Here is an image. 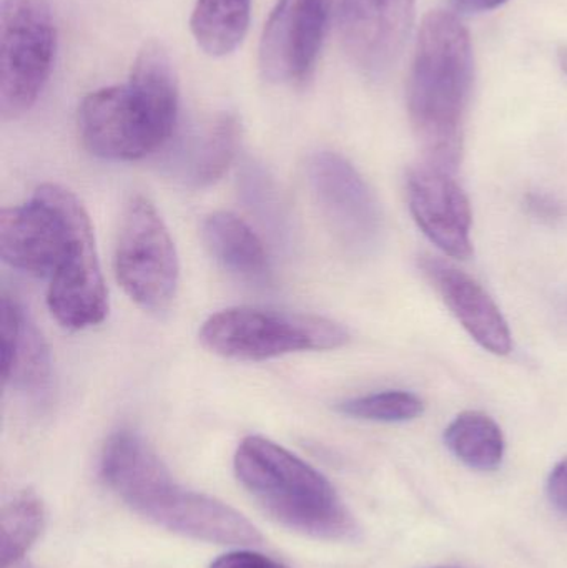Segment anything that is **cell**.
Segmentation results:
<instances>
[{"label": "cell", "instance_id": "obj_6", "mask_svg": "<svg viewBox=\"0 0 567 568\" xmlns=\"http://www.w3.org/2000/svg\"><path fill=\"white\" fill-rule=\"evenodd\" d=\"M342 324L318 314L230 307L212 314L200 329L206 349L235 361H265L305 351L345 346Z\"/></svg>", "mask_w": 567, "mask_h": 568}, {"label": "cell", "instance_id": "obj_9", "mask_svg": "<svg viewBox=\"0 0 567 568\" xmlns=\"http://www.w3.org/2000/svg\"><path fill=\"white\" fill-rule=\"evenodd\" d=\"M306 176L336 240L355 255L372 252L382 235V212L358 170L338 153L316 152L306 162Z\"/></svg>", "mask_w": 567, "mask_h": 568}, {"label": "cell", "instance_id": "obj_14", "mask_svg": "<svg viewBox=\"0 0 567 568\" xmlns=\"http://www.w3.org/2000/svg\"><path fill=\"white\" fill-rule=\"evenodd\" d=\"M3 386L40 393L50 379V354L42 334L20 304L3 293L0 313Z\"/></svg>", "mask_w": 567, "mask_h": 568}, {"label": "cell", "instance_id": "obj_18", "mask_svg": "<svg viewBox=\"0 0 567 568\" xmlns=\"http://www.w3.org/2000/svg\"><path fill=\"white\" fill-rule=\"evenodd\" d=\"M240 142V123L235 115L223 113L206 130L190 155L183 176L196 189L219 182L232 165Z\"/></svg>", "mask_w": 567, "mask_h": 568}, {"label": "cell", "instance_id": "obj_23", "mask_svg": "<svg viewBox=\"0 0 567 568\" xmlns=\"http://www.w3.org/2000/svg\"><path fill=\"white\" fill-rule=\"evenodd\" d=\"M548 496L553 506L567 516V457L556 464L548 477Z\"/></svg>", "mask_w": 567, "mask_h": 568}, {"label": "cell", "instance_id": "obj_4", "mask_svg": "<svg viewBox=\"0 0 567 568\" xmlns=\"http://www.w3.org/2000/svg\"><path fill=\"white\" fill-rule=\"evenodd\" d=\"M473 75L472 39L462 20L443 10L429 12L409 77L408 112L426 163L449 173L462 163Z\"/></svg>", "mask_w": 567, "mask_h": 568}, {"label": "cell", "instance_id": "obj_12", "mask_svg": "<svg viewBox=\"0 0 567 568\" xmlns=\"http://www.w3.org/2000/svg\"><path fill=\"white\" fill-rule=\"evenodd\" d=\"M415 19V0H342L340 32L358 69L379 77L395 65Z\"/></svg>", "mask_w": 567, "mask_h": 568}, {"label": "cell", "instance_id": "obj_22", "mask_svg": "<svg viewBox=\"0 0 567 568\" xmlns=\"http://www.w3.org/2000/svg\"><path fill=\"white\" fill-rule=\"evenodd\" d=\"M210 568H288L270 557L252 550H235V552L220 556Z\"/></svg>", "mask_w": 567, "mask_h": 568}, {"label": "cell", "instance_id": "obj_25", "mask_svg": "<svg viewBox=\"0 0 567 568\" xmlns=\"http://www.w3.org/2000/svg\"><path fill=\"white\" fill-rule=\"evenodd\" d=\"M559 62H561L563 70H565L567 75V47L559 52Z\"/></svg>", "mask_w": 567, "mask_h": 568}, {"label": "cell", "instance_id": "obj_10", "mask_svg": "<svg viewBox=\"0 0 567 568\" xmlns=\"http://www.w3.org/2000/svg\"><path fill=\"white\" fill-rule=\"evenodd\" d=\"M335 0H279L260 40V72L276 85H300L315 69Z\"/></svg>", "mask_w": 567, "mask_h": 568}, {"label": "cell", "instance_id": "obj_8", "mask_svg": "<svg viewBox=\"0 0 567 568\" xmlns=\"http://www.w3.org/2000/svg\"><path fill=\"white\" fill-rule=\"evenodd\" d=\"M115 278L126 296L150 313L172 306L180 283L175 243L146 196L126 203L113 255Z\"/></svg>", "mask_w": 567, "mask_h": 568}, {"label": "cell", "instance_id": "obj_19", "mask_svg": "<svg viewBox=\"0 0 567 568\" xmlns=\"http://www.w3.org/2000/svg\"><path fill=\"white\" fill-rule=\"evenodd\" d=\"M45 523L42 503L32 493L20 494L7 504L0 519V562L17 566L39 539Z\"/></svg>", "mask_w": 567, "mask_h": 568}, {"label": "cell", "instance_id": "obj_26", "mask_svg": "<svg viewBox=\"0 0 567 568\" xmlns=\"http://www.w3.org/2000/svg\"><path fill=\"white\" fill-rule=\"evenodd\" d=\"M432 568H459V567L439 566V567H432Z\"/></svg>", "mask_w": 567, "mask_h": 568}, {"label": "cell", "instance_id": "obj_11", "mask_svg": "<svg viewBox=\"0 0 567 568\" xmlns=\"http://www.w3.org/2000/svg\"><path fill=\"white\" fill-rule=\"evenodd\" d=\"M406 199L416 225L445 255L472 256V203L453 173L425 163L406 179Z\"/></svg>", "mask_w": 567, "mask_h": 568}, {"label": "cell", "instance_id": "obj_13", "mask_svg": "<svg viewBox=\"0 0 567 568\" xmlns=\"http://www.w3.org/2000/svg\"><path fill=\"white\" fill-rule=\"evenodd\" d=\"M419 266L459 324L483 349L496 356L512 353L508 321L482 284L442 258L423 256Z\"/></svg>", "mask_w": 567, "mask_h": 568}, {"label": "cell", "instance_id": "obj_1", "mask_svg": "<svg viewBox=\"0 0 567 568\" xmlns=\"http://www.w3.org/2000/svg\"><path fill=\"white\" fill-rule=\"evenodd\" d=\"M0 256L17 272L49 280L50 313L67 329L97 326L109 314L92 223L82 203L53 183L0 215Z\"/></svg>", "mask_w": 567, "mask_h": 568}, {"label": "cell", "instance_id": "obj_20", "mask_svg": "<svg viewBox=\"0 0 567 568\" xmlns=\"http://www.w3.org/2000/svg\"><path fill=\"white\" fill-rule=\"evenodd\" d=\"M338 410L353 419L406 423L425 413V403L409 390H383L345 400L340 404Z\"/></svg>", "mask_w": 567, "mask_h": 568}, {"label": "cell", "instance_id": "obj_17", "mask_svg": "<svg viewBox=\"0 0 567 568\" xmlns=\"http://www.w3.org/2000/svg\"><path fill=\"white\" fill-rule=\"evenodd\" d=\"M445 444L456 459L476 470L496 469L505 457L502 427L479 410H466L456 416L446 427Z\"/></svg>", "mask_w": 567, "mask_h": 568}, {"label": "cell", "instance_id": "obj_7", "mask_svg": "<svg viewBox=\"0 0 567 568\" xmlns=\"http://www.w3.org/2000/svg\"><path fill=\"white\" fill-rule=\"evenodd\" d=\"M57 53L49 0H2L0 10V113L19 119L45 89Z\"/></svg>", "mask_w": 567, "mask_h": 568}, {"label": "cell", "instance_id": "obj_5", "mask_svg": "<svg viewBox=\"0 0 567 568\" xmlns=\"http://www.w3.org/2000/svg\"><path fill=\"white\" fill-rule=\"evenodd\" d=\"M236 479L276 523L322 540L352 539L356 524L322 473L262 436L242 440L233 459Z\"/></svg>", "mask_w": 567, "mask_h": 568}, {"label": "cell", "instance_id": "obj_24", "mask_svg": "<svg viewBox=\"0 0 567 568\" xmlns=\"http://www.w3.org/2000/svg\"><path fill=\"white\" fill-rule=\"evenodd\" d=\"M508 0H456L462 9L469 10V12H483V10H493L502 7Z\"/></svg>", "mask_w": 567, "mask_h": 568}, {"label": "cell", "instance_id": "obj_15", "mask_svg": "<svg viewBox=\"0 0 567 568\" xmlns=\"http://www.w3.org/2000/svg\"><path fill=\"white\" fill-rule=\"evenodd\" d=\"M202 235L206 248L226 272L255 286L272 282L269 253L245 220L235 213H212L203 222Z\"/></svg>", "mask_w": 567, "mask_h": 568}, {"label": "cell", "instance_id": "obj_2", "mask_svg": "<svg viewBox=\"0 0 567 568\" xmlns=\"http://www.w3.org/2000/svg\"><path fill=\"white\" fill-rule=\"evenodd\" d=\"M100 477L133 513L170 532L220 546L262 542L259 529L239 510L180 486L133 430H117L109 437L100 457Z\"/></svg>", "mask_w": 567, "mask_h": 568}, {"label": "cell", "instance_id": "obj_3", "mask_svg": "<svg viewBox=\"0 0 567 568\" xmlns=\"http://www.w3.org/2000/svg\"><path fill=\"white\" fill-rule=\"evenodd\" d=\"M179 119V82L166 50L143 45L129 82L89 93L79 106V133L92 155L133 162L162 149Z\"/></svg>", "mask_w": 567, "mask_h": 568}, {"label": "cell", "instance_id": "obj_16", "mask_svg": "<svg viewBox=\"0 0 567 568\" xmlns=\"http://www.w3.org/2000/svg\"><path fill=\"white\" fill-rule=\"evenodd\" d=\"M250 6L252 0H196L190 29L203 52L232 53L249 32Z\"/></svg>", "mask_w": 567, "mask_h": 568}, {"label": "cell", "instance_id": "obj_21", "mask_svg": "<svg viewBox=\"0 0 567 568\" xmlns=\"http://www.w3.org/2000/svg\"><path fill=\"white\" fill-rule=\"evenodd\" d=\"M525 209L528 215L543 223H556L565 219V206L548 193L531 192L525 196Z\"/></svg>", "mask_w": 567, "mask_h": 568}]
</instances>
